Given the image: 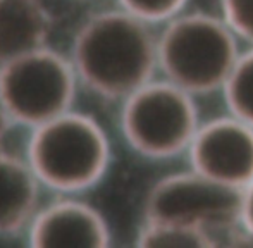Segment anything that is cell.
I'll return each mask as SVG.
<instances>
[{
  "mask_svg": "<svg viewBox=\"0 0 253 248\" xmlns=\"http://www.w3.org/2000/svg\"><path fill=\"white\" fill-rule=\"evenodd\" d=\"M136 243L147 248H207L219 245L213 236L203 231L152 221H143Z\"/></svg>",
  "mask_w": 253,
  "mask_h": 248,
  "instance_id": "12",
  "label": "cell"
},
{
  "mask_svg": "<svg viewBox=\"0 0 253 248\" xmlns=\"http://www.w3.org/2000/svg\"><path fill=\"white\" fill-rule=\"evenodd\" d=\"M12 118H10L9 111H7L5 104L2 102V98H0V147H2L3 143V138H5L7 131H9L10 124H12Z\"/></svg>",
  "mask_w": 253,
  "mask_h": 248,
  "instance_id": "16",
  "label": "cell"
},
{
  "mask_svg": "<svg viewBox=\"0 0 253 248\" xmlns=\"http://www.w3.org/2000/svg\"><path fill=\"white\" fill-rule=\"evenodd\" d=\"M241 52L220 14L184 9L159 28V74L195 97L222 90Z\"/></svg>",
  "mask_w": 253,
  "mask_h": 248,
  "instance_id": "2",
  "label": "cell"
},
{
  "mask_svg": "<svg viewBox=\"0 0 253 248\" xmlns=\"http://www.w3.org/2000/svg\"><path fill=\"white\" fill-rule=\"evenodd\" d=\"M28 162L42 185L76 193L102 181L110 164V141L93 118L67 111L33 127Z\"/></svg>",
  "mask_w": 253,
  "mask_h": 248,
  "instance_id": "3",
  "label": "cell"
},
{
  "mask_svg": "<svg viewBox=\"0 0 253 248\" xmlns=\"http://www.w3.org/2000/svg\"><path fill=\"white\" fill-rule=\"evenodd\" d=\"M238 233L253 242V179L240 191Z\"/></svg>",
  "mask_w": 253,
  "mask_h": 248,
  "instance_id": "15",
  "label": "cell"
},
{
  "mask_svg": "<svg viewBox=\"0 0 253 248\" xmlns=\"http://www.w3.org/2000/svg\"><path fill=\"white\" fill-rule=\"evenodd\" d=\"M121 104L124 140L131 150L152 161L186 154L202 124L197 97L160 74Z\"/></svg>",
  "mask_w": 253,
  "mask_h": 248,
  "instance_id": "4",
  "label": "cell"
},
{
  "mask_svg": "<svg viewBox=\"0 0 253 248\" xmlns=\"http://www.w3.org/2000/svg\"><path fill=\"white\" fill-rule=\"evenodd\" d=\"M69 59L83 86L123 102L159 76V30L119 5L98 10L80 26Z\"/></svg>",
  "mask_w": 253,
  "mask_h": 248,
  "instance_id": "1",
  "label": "cell"
},
{
  "mask_svg": "<svg viewBox=\"0 0 253 248\" xmlns=\"http://www.w3.org/2000/svg\"><path fill=\"white\" fill-rule=\"evenodd\" d=\"M50 28L42 0H0V66L45 47Z\"/></svg>",
  "mask_w": 253,
  "mask_h": 248,
  "instance_id": "10",
  "label": "cell"
},
{
  "mask_svg": "<svg viewBox=\"0 0 253 248\" xmlns=\"http://www.w3.org/2000/svg\"><path fill=\"white\" fill-rule=\"evenodd\" d=\"M219 14L243 45L253 47V0H220Z\"/></svg>",
  "mask_w": 253,
  "mask_h": 248,
  "instance_id": "14",
  "label": "cell"
},
{
  "mask_svg": "<svg viewBox=\"0 0 253 248\" xmlns=\"http://www.w3.org/2000/svg\"><path fill=\"white\" fill-rule=\"evenodd\" d=\"M227 112L253 126V47H245L222 86Z\"/></svg>",
  "mask_w": 253,
  "mask_h": 248,
  "instance_id": "11",
  "label": "cell"
},
{
  "mask_svg": "<svg viewBox=\"0 0 253 248\" xmlns=\"http://www.w3.org/2000/svg\"><path fill=\"white\" fill-rule=\"evenodd\" d=\"M240 191L188 167L159 178L145 195L143 217L203 231L219 242L238 233Z\"/></svg>",
  "mask_w": 253,
  "mask_h": 248,
  "instance_id": "5",
  "label": "cell"
},
{
  "mask_svg": "<svg viewBox=\"0 0 253 248\" xmlns=\"http://www.w3.org/2000/svg\"><path fill=\"white\" fill-rule=\"evenodd\" d=\"M40 179L30 162L0 148V236L28 229L38 212Z\"/></svg>",
  "mask_w": 253,
  "mask_h": 248,
  "instance_id": "9",
  "label": "cell"
},
{
  "mask_svg": "<svg viewBox=\"0 0 253 248\" xmlns=\"http://www.w3.org/2000/svg\"><path fill=\"white\" fill-rule=\"evenodd\" d=\"M186 155L195 171L241 191L253 179V126L229 112L202 121Z\"/></svg>",
  "mask_w": 253,
  "mask_h": 248,
  "instance_id": "7",
  "label": "cell"
},
{
  "mask_svg": "<svg viewBox=\"0 0 253 248\" xmlns=\"http://www.w3.org/2000/svg\"><path fill=\"white\" fill-rule=\"evenodd\" d=\"M188 0H117V5L153 26H162L186 9Z\"/></svg>",
  "mask_w": 253,
  "mask_h": 248,
  "instance_id": "13",
  "label": "cell"
},
{
  "mask_svg": "<svg viewBox=\"0 0 253 248\" xmlns=\"http://www.w3.org/2000/svg\"><path fill=\"white\" fill-rule=\"evenodd\" d=\"M78 83L71 59L47 45L0 66V98L14 123L31 127L71 111Z\"/></svg>",
  "mask_w": 253,
  "mask_h": 248,
  "instance_id": "6",
  "label": "cell"
},
{
  "mask_svg": "<svg viewBox=\"0 0 253 248\" xmlns=\"http://www.w3.org/2000/svg\"><path fill=\"white\" fill-rule=\"evenodd\" d=\"M28 236L33 247L103 248L110 243V228L93 205L66 198L38 208Z\"/></svg>",
  "mask_w": 253,
  "mask_h": 248,
  "instance_id": "8",
  "label": "cell"
}]
</instances>
